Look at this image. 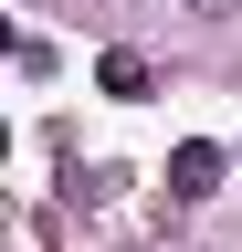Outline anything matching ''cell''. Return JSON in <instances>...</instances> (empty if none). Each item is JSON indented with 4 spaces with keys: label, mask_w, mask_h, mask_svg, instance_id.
I'll list each match as a JSON object with an SVG mask.
<instances>
[{
    "label": "cell",
    "mask_w": 242,
    "mask_h": 252,
    "mask_svg": "<svg viewBox=\"0 0 242 252\" xmlns=\"http://www.w3.org/2000/svg\"><path fill=\"white\" fill-rule=\"evenodd\" d=\"M221 168H232V158L210 147V137H179V147H169V200H210Z\"/></svg>",
    "instance_id": "6da1fadb"
},
{
    "label": "cell",
    "mask_w": 242,
    "mask_h": 252,
    "mask_svg": "<svg viewBox=\"0 0 242 252\" xmlns=\"http://www.w3.org/2000/svg\"><path fill=\"white\" fill-rule=\"evenodd\" d=\"M95 84L116 94V105H137V94H147V53H105V63H95Z\"/></svg>",
    "instance_id": "7a4b0ae2"
},
{
    "label": "cell",
    "mask_w": 242,
    "mask_h": 252,
    "mask_svg": "<svg viewBox=\"0 0 242 252\" xmlns=\"http://www.w3.org/2000/svg\"><path fill=\"white\" fill-rule=\"evenodd\" d=\"M190 11H242V0H190Z\"/></svg>",
    "instance_id": "3957f363"
},
{
    "label": "cell",
    "mask_w": 242,
    "mask_h": 252,
    "mask_svg": "<svg viewBox=\"0 0 242 252\" xmlns=\"http://www.w3.org/2000/svg\"><path fill=\"white\" fill-rule=\"evenodd\" d=\"M232 168H242V147H232Z\"/></svg>",
    "instance_id": "277c9868"
}]
</instances>
